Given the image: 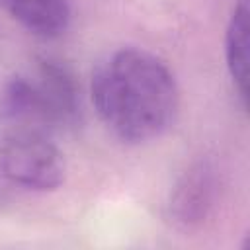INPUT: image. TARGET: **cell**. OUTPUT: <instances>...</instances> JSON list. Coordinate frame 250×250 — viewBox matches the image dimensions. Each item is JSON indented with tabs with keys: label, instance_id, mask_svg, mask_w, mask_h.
<instances>
[{
	"label": "cell",
	"instance_id": "obj_1",
	"mask_svg": "<svg viewBox=\"0 0 250 250\" xmlns=\"http://www.w3.org/2000/svg\"><path fill=\"white\" fill-rule=\"evenodd\" d=\"M94 109L105 129L127 145L162 137L180 107V90L170 66L141 47L107 53L90 80Z\"/></svg>",
	"mask_w": 250,
	"mask_h": 250
},
{
	"label": "cell",
	"instance_id": "obj_2",
	"mask_svg": "<svg viewBox=\"0 0 250 250\" xmlns=\"http://www.w3.org/2000/svg\"><path fill=\"white\" fill-rule=\"evenodd\" d=\"M80 121V88L72 70L39 57L0 86V123L47 137L68 133Z\"/></svg>",
	"mask_w": 250,
	"mask_h": 250
},
{
	"label": "cell",
	"instance_id": "obj_3",
	"mask_svg": "<svg viewBox=\"0 0 250 250\" xmlns=\"http://www.w3.org/2000/svg\"><path fill=\"white\" fill-rule=\"evenodd\" d=\"M64 182V158L51 137L0 123V199L47 193Z\"/></svg>",
	"mask_w": 250,
	"mask_h": 250
},
{
	"label": "cell",
	"instance_id": "obj_4",
	"mask_svg": "<svg viewBox=\"0 0 250 250\" xmlns=\"http://www.w3.org/2000/svg\"><path fill=\"white\" fill-rule=\"evenodd\" d=\"M217 189L219 182L213 164L207 160L191 164L170 193L166 205L168 221L184 232L199 229L215 207Z\"/></svg>",
	"mask_w": 250,
	"mask_h": 250
},
{
	"label": "cell",
	"instance_id": "obj_5",
	"mask_svg": "<svg viewBox=\"0 0 250 250\" xmlns=\"http://www.w3.org/2000/svg\"><path fill=\"white\" fill-rule=\"evenodd\" d=\"M0 10L41 39L61 37L72 20L70 0H0Z\"/></svg>",
	"mask_w": 250,
	"mask_h": 250
},
{
	"label": "cell",
	"instance_id": "obj_6",
	"mask_svg": "<svg viewBox=\"0 0 250 250\" xmlns=\"http://www.w3.org/2000/svg\"><path fill=\"white\" fill-rule=\"evenodd\" d=\"M248 0H236L225 29V61L232 86L242 104L248 90V31H250Z\"/></svg>",
	"mask_w": 250,
	"mask_h": 250
}]
</instances>
